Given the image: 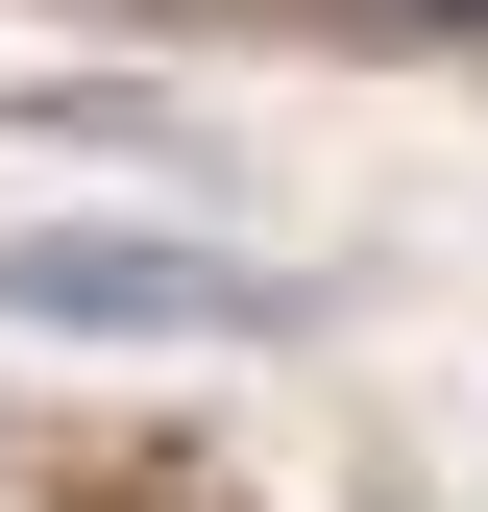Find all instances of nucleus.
<instances>
[{"label": "nucleus", "mask_w": 488, "mask_h": 512, "mask_svg": "<svg viewBox=\"0 0 488 512\" xmlns=\"http://www.w3.org/2000/svg\"><path fill=\"white\" fill-rule=\"evenodd\" d=\"M415 25H488V0H415Z\"/></svg>", "instance_id": "nucleus-2"}, {"label": "nucleus", "mask_w": 488, "mask_h": 512, "mask_svg": "<svg viewBox=\"0 0 488 512\" xmlns=\"http://www.w3.org/2000/svg\"><path fill=\"white\" fill-rule=\"evenodd\" d=\"M0 317H74V342H171V317H293L269 269H220V244H147V220H25L0 244Z\"/></svg>", "instance_id": "nucleus-1"}]
</instances>
